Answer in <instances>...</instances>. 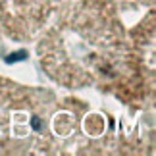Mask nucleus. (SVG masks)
<instances>
[{
	"instance_id": "1",
	"label": "nucleus",
	"mask_w": 156,
	"mask_h": 156,
	"mask_svg": "<svg viewBox=\"0 0 156 156\" xmlns=\"http://www.w3.org/2000/svg\"><path fill=\"white\" fill-rule=\"evenodd\" d=\"M20 60H25V52H14L12 56L6 58V62H8V64H14V62H20Z\"/></svg>"
}]
</instances>
